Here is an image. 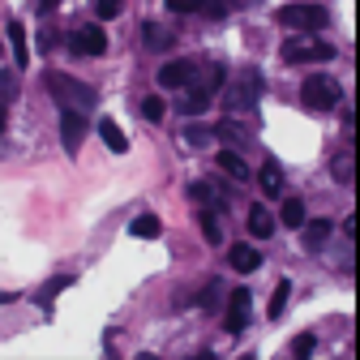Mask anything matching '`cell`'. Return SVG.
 <instances>
[{"instance_id":"6da1fadb","label":"cell","mask_w":360,"mask_h":360,"mask_svg":"<svg viewBox=\"0 0 360 360\" xmlns=\"http://www.w3.org/2000/svg\"><path fill=\"white\" fill-rule=\"evenodd\" d=\"M43 86H48V95L60 108H73V112H90V108L99 103V90H90L86 82H77L69 73H48V77H43Z\"/></svg>"},{"instance_id":"7a4b0ae2","label":"cell","mask_w":360,"mask_h":360,"mask_svg":"<svg viewBox=\"0 0 360 360\" xmlns=\"http://www.w3.org/2000/svg\"><path fill=\"white\" fill-rule=\"evenodd\" d=\"M300 103L309 112H330V108L343 103V86L335 77H326V73H309L304 86H300Z\"/></svg>"},{"instance_id":"3957f363","label":"cell","mask_w":360,"mask_h":360,"mask_svg":"<svg viewBox=\"0 0 360 360\" xmlns=\"http://www.w3.org/2000/svg\"><path fill=\"white\" fill-rule=\"evenodd\" d=\"M279 56L288 60V65H313V60H335L339 52L330 48V43H322V39H313V34H292L283 48H279Z\"/></svg>"},{"instance_id":"277c9868","label":"cell","mask_w":360,"mask_h":360,"mask_svg":"<svg viewBox=\"0 0 360 360\" xmlns=\"http://www.w3.org/2000/svg\"><path fill=\"white\" fill-rule=\"evenodd\" d=\"M275 22H283V26L296 30V34H313V30L326 26V9H322V5H283V9L275 13Z\"/></svg>"},{"instance_id":"5b68a950","label":"cell","mask_w":360,"mask_h":360,"mask_svg":"<svg viewBox=\"0 0 360 360\" xmlns=\"http://www.w3.org/2000/svg\"><path fill=\"white\" fill-rule=\"evenodd\" d=\"M257 95H262V73L257 69H240L236 82L228 86V95H223V103L228 108H253Z\"/></svg>"},{"instance_id":"8992f818","label":"cell","mask_w":360,"mask_h":360,"mask_svg":"<svg viewBox=\"0 0 360 360\" xmlns=\"http://www.w3.org/2000/svg\"><path fill=\"white\" fill-rule=\"evenodd\" d=\"M69 52H73V56H103V52H108L103 26H82V30H73V34H69Z\"/></svg>"},{"instance_id":"52a82bcc","label":"cell","mask_w":360,"mask_h":360,"mask_svg":"<svg viewBox=\"0 0 360 360\" xmlns=\"http://www.w3.org/2000/svg\"><path fill=\"white\" fill-rule=\"evenodd\" d=\"M60 142H65V150H69V155H77V150H82V142H86V112L60 108Z\"/></svg>"},{"instance_id":"ba28073f","label":"cell","mask_w":360,"mask_h":360,"mask_svg":"<svg viewBox=\"0 0 360 360\" xmlns=\"http://www.w3.org/2000/svg\"><path fill=\"white\" fill-rule=\"evenodd\" d=\"M249 326V292L245 288H236L232 296H228V313H223V330L228 335H240Z\"/></svg>"},{"instance_id":"9c48e42d","label":"cell","mask_w":360,"mask_h":360,"mask_svg":"<svg viewBox=\"0 0 360 360\" xmlns=\"http://www.w3.org/2000/svg\"><path fill=\"white\" fill-rule=\"evenodd\" d=\"M330 232H335V223H330V219H313V223H300V245H304L309 253H318V249L330 240Z\"/></svg>"},{"instance_id":"30bf717a","label":"cell","mask_w":360,"mask_h":360,"mask_svg":"<svg viewBox=\"0 0 360 360\" xmlns=\"http://www.w3.org/2000/svg\"><path fill=\"white\" fill-rule=\"evenodd\" d=\"M257 185H262L266 198H283V167H279V159H266L257 167Z\"/></svg>"},{"instance_id":"8fae6325","label":"cell","mask_w":360,"mask_h":360,"mask_svg":"<svg viewBox=\"0 0 360 360\" xmlns=\"http://www.w3.org/2000/svg\"><path fill=\"white\" fill-rule=\"evenodd\" d=\"M228 262H232L236 275H253V270L262 266V253H257L253 245H232V249H228Z\"/></svg>"},{"instance_id":"7c38bea8","label":"cell","mask_w":360,"mask_h":360,"mask_svg":"<svg viewBox=\"0 0 360 360\" xmlns=\"http://www.w3.org/2000/svg\"><path fill=\"white\" fill-rule=\"evenodd\" d=\"M214 163H219V167H223V172H228V176H232V180H249V176H253V167H249V163H245V159H240V150H232V146H223V150H219V159H214Z\"/></svg>"},{"instance_id":"4fadbf2b","label":"cell","mask_w":360,"mask_h":360,"mask_svg":"<svg viewBox=\"0 0 360 360\" xmlns=\"http://www.w3.org/2000/svg\"><path fill=\"white\" fill-rule=\"evenodd\" d=\"M249 232H253L257 240H270V236H275V214H270L262 202L249 206Z\"/></svg>"},{"instance_id":"5bb4252c","label":"cell","mask_w":360,"mask_h":360,"mask_svg":"<svg viewBox=\"0 0 360 360\" xmlns=\"http://www.w3.org/2000/svg\"><path fill=\"white\" fill-rule=\"evenodd\" d=\"M189 77H193V65H189V60H167V65L159 69V86H167V90H172V86H185Z\"/></svg>"},{"instance_id":"9a60e30c","label":"cell","mask_w":360,"mask_h":360,"mask_svg":"<svg viewBox=\"0 0 360 360\" xmlns=\"http://www.w3.org/2000/svg\"><path fill=\"white\" fill-rule=\"evenodd\" d=\"M5 39H9V52H13V65H18V69H26L30 52H26V30H22V22H9Z\"/></svg>"},{"instance_id":"2e32d148","label":"cell","mask_w":360,"mask_h":360,"mask_svg":"<svg viewBox=\"0 0 360 360\" xmlns=\"http://www.w3.org/2000/svg\"><path fill=\"white\" fill-rule=\"evenodd\" d=\"M99 138H103V146H108V150H116V155H124V150H129V138H124V129H120L116 120H99Z\"/></svg>"},{"instance_id":"e0dca14e","label":"cell","mask_w":360,"mask_h":360,"mask_svg":"<svg viewBox=\"0 0 360 360\" xmlns=\"http://www.w3.org/2000/svg\"><path fill=\"white\" fill-rule=\"evenodd\" d=\"M210 103H214V95H210V90L193 86V95H185V99H180V116H202Z\"/></svg>"},{"instance_id":"ac0fdd59","label":"cell","mask_w":360,"mask_h":360,"mask_svg":"<svg viewBox=\"0 0 360 360\" xmlns=\"http://www.w3.org/2000/svg\"><path fill=\"white\" fill-rule=\"evenodd\" d=\"M330 172H335L339 185H352V180H356V159H352V150H347V146L330 159Z\"/></svg>"},{"instance_id":"d6986e66","label":"cell","mask_w":360,"mask_h":360,"mask_svg":"<svg viewBox=\"0 0 360 360\" xmlns=\"http://www.w3.org/2000/svg\"><path fill=\"white\" fill-rule=\"evenodd\" d=\"M210 138H223V142H228L232 150H240V146L249 142V133H245V129H240L236 120H219V129L210 133Z\"/></svg>"},{"instance_id":"ffe728a7","label":"cell","mask_w":360,"mask_h":360,"mask_svg":"<svg viewBox=\"0 0 360 360\" xmlns=\"http://www.w3.org/2000/svg\"><path fill=\"white\" fill-rule=\"evenodd\" d=\"M129 232H133V236H138V240H155V236L163 232V223H159L155 214H138V219H133V223H129Z\"/></svg>"},{"instance_id":"44dd1931","label":"cell","mask_w":360,"mask_h":360,"mask_svg":"<svg viewBox=\"0 0 360 360\" xmlns=\"http://www.w3.org/2000/svg\"><path fill=\"white\" fill-rule=\"evenodd\" d=\"M288 296H292V283H288V279H279L275 296H270V304H266V318H270V322H279V318H283V309H288Z\"/></svg>"},{"instance_id":"7402d4cb","label":"cell","mask_w":360,"mask_h":360,"mask_svg":"<svg viewBox=\"0 0 360 360\" xmlns=\"http://www.w3.org/2000/svg\"><path fill=\"white\" fill-rule=\"evenodd\" d=\"M279 223H283V228H300V223H304V202H300V198H283Z\"/></svg>"},{"instance_id":"603a6c76","label":"cell","mask_w":360,"mask_h":360,"mask_svg":"<svg viewBox=\"0 0 360 360\" xmlns=\"http://www.w3.org/2000/svg\"><path fill=\"white\" fill-rule=\"evenodd\" d=\"M65 288H73V275H56V279H52L48 288H43V292H39V304H43V309H48V304H52V296H56V292H65Z\"/></svg>"},{"instance_id":"cb8c5ba5","label":"cell","mask_w":360,"mask_h":360,"mask_svg":"<svg viewBox=\"0 0 360 360\" xmlns=\"http://www.w3.org/2000/svg\"><path fill=\"white\" fill-rule=\"evenodd\" d=\"M202 236H206V245H219L223 240V228H219V219L210 210H202Z\"/></svg>"},{"instance_id":"d4e9b609","label":"cell","mask_w":360,"mask_h":360,"mask_svg":"<svg viewBox=\"0 0 360 360\" xmlns=\"http://www.w3.org/2000/svg\"><path fill=\"white\" fill-rule=\"evenodd\" d=\"M146 43H155V48H172V30H163V26H155V22H146Z\"/></svg>"},{"instance_id":"484cf974","label":"cell","mask_w":360,"mask_h":360,"mask_svg":"<svg viewBox=\"0 0 360 360\" xmlns=\"http://www.w3.org/2000/svg\"><path fill=\"white\" fill-rule=\"evenodd\" d=\"M163 112H167V103H163L159 95H146V99H142V116H146V120H163Z\"/></svg>"},{"instance_id":"4316f807","label":"cell","mask_w":360,"mask_h":360,"mask_svg":"<svg viewBox=\"0 0 360 360\" xmlns=\"http://www.w3.org/2000/svg\"><path fill=\"white\" fill-rule=\"evenodd\" d=\"M120 9H124V0H95V13H99L103 22H112Z\"/></svg>"},{"instance_id":"83f0119b","label":"cell","mask_w":360,"mask_h":360,"mask_svg":"<svg viewBox=\"0 0 360 360\" xmlns=\"http://www.w3.org/2000/svg\"><path fill=\"white\" fill-rule=\"evenodd\" d=\"M167 9H172V13H198L202 0H167Z\"/></svg>"},{"instance_id":"f1b7e54d","label":"cell","mask_w":360,"mask_h":360,"mask_svg":"<svg viewBox=\"0 0 360 360\" xmlns=\"http://www.w3.org/2000/svg\"><path fill=\"white\" fill-rule=\"evenodd\" d=\"M313 347H318V339H313V335H296V343H292V352H296V356H309Z\"/></svg>"},{"instance_id":"f546056e","label":"cell","mask_w":360,"mask_h":360,"mask_svg":"<svg viewBox=\"0 0 360 360\" xmlns=\"http://www.w3.org/2000/svg\"><path fill=\"white\" fill-rule=\"evenodd\" d=\"M202 13H206V18H214V22H219V18H223V13H228V5H223V0H202Z\"/></svg>"},{"instance_id":"4dcf8cb0","label":"cell","mask_w":360,"mask_h":360,"mask_svg":"<svg viewBox=\"0 0 360 360\" xmlns=\"http://www.w3.org/2000/svg\"><path fill=\"white\" fill-rule=\"evenodd\" d=\"M185 138H189L193 146H206V142H210V129H198V124H193V129L185 133Z\"/></svg>"},{"instance_id":"1f68e13d","label":"cell","mask_w":360,"mask_h":360,"mask_svg":"<svg viewBox=\"0 0 360 360\" xmlns=\"http://www.w3.org/2000/svg\"><path fill=\"white\" fill-rule=\"evenodd\" d=\"M214 296H219V283H206V296H202V309H214Z\"/></svg>"},{"instance_id":"d6a6232c","label":"cell","mask_w":360,"mask_h":360,"mask_svg":"<svg viewBox=\"0 0 360 360\" xmlns=\"http://www.w3.org/2000/svg\"><path fill=\"white\" fill-rule=\"evenodd\" d=\"M228 9H245V5H253V0H223Z\"/></svg>"},{"instance_id":"836d02e7","label":"cell","mask_w":360,"mask_h":360,"mask_svg":"<svg viewBox=\"0 0 360 360\" xmlns=\"http://www.w3.org/2000/svg\"><path fill=\"white\" fill-rule=\"evenodd\" d=\"M5 124H9V112H5V99H0V133H5Z\"/></svg>"},{"instance_id":"e575fe53","label":"cell","mask_w":360,"mask_h":360,"mask_svg":"<svg viewBox=\"0 0 360 360\" xmlns=\"http://www.w3.org/2000/svg\"><path fill=\"white\" fill-rule=\"evenodd\" d=\"M39 5H43V9H56V5H60V0H39Z\"/></svg>"},{"instance_id":"d590c367","label":"cell","mask_w":360,"mask_h":360,"mask_svg":"<svg viewBox=\"0 0 360 360\" xmlns=\"http://www.w3.org/2000/svg\"><path fill=\"white\" fill-rule=\"evenodd\" d=\"M0 56H5V48H0Z\"/></svg>"}]
</instances>
